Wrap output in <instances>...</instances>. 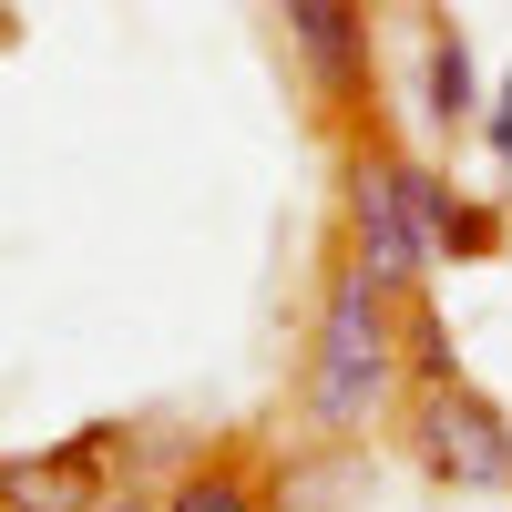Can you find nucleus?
I'll return each mask as SVG.
<instances>
[{"instance_id":"9b49d317","label":"nucleus","mask_w":512,"mask_h":512,"mask_svg":"<svg viewBox=\"0 0 512 512\" xmlns=\"http://www.w3.org/2000/svg\"><path fill=\"white\" fill-rule=\"evenodd\" d=\"M103 512H154V502H134V492H113V502H103Z\"/></svg>"},{"instance_id":"f8f14e48","label":"nucleus","mask_w":512,"mask_h":512,"mask_svg":"<svg viewBox=\"0 0 512 512\" xmlns=\"http://www.w3.org/2000/svg\"><path fill=\"white\" fill-rule=\"evenodd\" d=\"M369 11H379V0H369Z\"/></svg>"},{"instance_id":"9d476101","label":"nucleus","mask_w":512,"mask_h":512,"mask_svg":"<svg viewBox=\"0 0 512 512\" xmlns=\"http://www.w3.org/2000/svg\"><path fill=\"white\" fill-rule=\"evenodd\" d=\"M482 144H492V164L512 175V72H492V93H482Z\"/></svg>"},{"instance_id":"ddd939ff","label":"nucleus","mask_w":512,"mask_h":512,"mask_svg":"<svg viewBox=\"0 0 512 512\" xmlns=\"http://www.w3.org/2000/svg\"><path fill=\"white\" fill-rule=\"evenodd\" d=\"M0 31H11V21H0Z\"/></svg>"},{"instance_id":"7ed1b4c3","label":"nucleus","mask_w":512,"mask_h":512,"mask_svg":"<svg viewBox=\"0 0 512 512\" xmlns=\"http://www.w3.org/2000/svg\"><path fill=\"white\" fill-rule=\"evenodd\" d=\"M277 31H287V62L308 82L318 123L338 134H379V11L369 0H277Z\"/></svg>"},{"instance_id":"0eeeda50","label":"nucleus","mask_w":512,"mask_h":512,"mask_svg":"<svg viewBox=\"0 0 512 512\" xmlns=\"http://www.w3.org/2000/svg\"><path fill=\"white\" fill-rule=\"evenodd\" d=\"M482 62H472V31H461L451 11H431L420 21V72H410V103H420V123L431 134H461V123H482Z\"/></svg>"},{"instance_id":"20e7f679","label":"nucleus","mask_w":512,"mask_h":512,"mask_svg":"<svg viewBox=\"0 0 512 512\" xmlns=\"http://www.w3.org/2000/svg\"><path fill=\"white\" fill-rule=\"evenodd\" d=\"M338 246H349L369 277H390L400 297L431 287V236H420V216H410L390 134H349L338 144Z\"/></svg>"},{"instance_id":"f257e3e1","label":"nucleus","mask_w":512,"mask_h":512,"mask_svg":"<svg viewBox=\"0 0 512 512\" xmlns=\"http://www.w3.org/2000/svg\"><path fill=\"white\" fill-rule=\"evenodd\" d=\"M400 308L410 297L390 277H369L349 246L328 256L318 277V328H308V379H297V410H308L318 441H359L369 420H390L400 379Z\"/></svg>"},{"instance_id":"423d86ee","label":"nucleus","mask_w":512,"mask_h":512,"mask_svg":"<svg viewBox=\"0 0 512 512\" xmlns=\"http://www.w3.org/2000/svg\"><path fill=\"white\" fill-rule=\"evenodd\" d=\"M400 185H410L420 236H431V267H492V256H512V216L492 195L451 185L441 164H420V154H400Z\"/></svg>"},{"instance_id":"1a4fd4ad","label":"nucleus","mask_w":512,"mask_h":512,"mask_svg":"<svg viewBox=\"0 0 512 512\" xmlns=\"http://www.w3.org/2000/svg\"><path fill=\"white\" fill-rule=\"evenodd\" d=\"M400 379H410V390H441V379H461V349H451V328H441L431 297H410V308H400Z\"/></svg>"},{"instance_id":"f03ea898","label":"nucleus","mask_w":512,"mask_h":512,"mask_svg":"<svg viewBox=\"0 0 512 512\" xmlns=\"http://www.w3.org/2000/svg\"><path fill=\"white\" fill-rule=\"evenodd\" d=\"M410 472L441 482L461 502H512V410L472 379H441V390H410Z\"/></svg>"},{"instance_id":"39448f33","label":"nucleus","mask_w":512,"mask_h":512,"mask_svg":"<svg viewBox=\"0 0 512 512\" xmlns=\"http://www.w3.org/2000/svg\"><path fill=\"white\" fill-rule=\"evenodd\" d=\"M113 502V431H72L52 451H0V512H103Z\"/></svg>"},{"instance_id":"6e6552de","label":"nucleus","mask_w":512,"mask_h":512,"mask_svg":"<svg viewBox=\"0 0 512 512\" xmlns=\"http://www.w3.org/2000/svg\"><path fill=\"white\" fill-rule=\"evenodd\" d=\"M154 512H267V482L246 472V461H195L154 492Z\"/></svg>"}]
</instances>
